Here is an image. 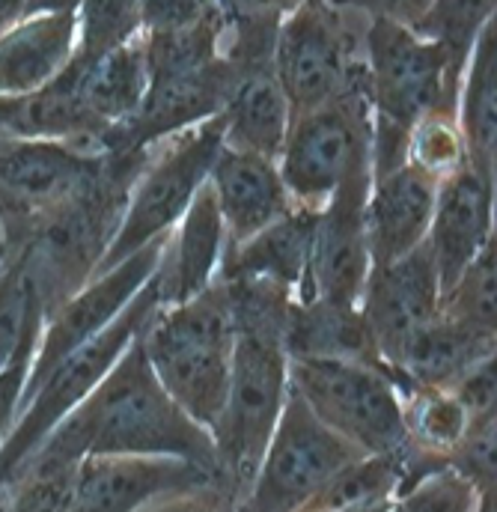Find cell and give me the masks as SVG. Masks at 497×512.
Instances as JSON below:
<instances>
[{"label":"cell","mask_w":497,"mask_h":512,"mask_svg":"<svg viewBox=\"0 0 497 512\" xmlns=\"http://www.w3.org/2000/svg\"><path fill=\"white\" fill-rule=\"evenodd\" d=\"M221 280V277H218ZM236 322L230 387L212 423L224 510H242L265 444L289 390V355L283 349L292 292L271 280H224Z\"/></svg>","instance_id":"6da1fadb"},{"label":"cell","mask_w":497,"mask_h":512,"mask_svg":"<svg viewBox=\"0 0 497 512\" xmlns=\"http://www.w3.org/2000/svg\"><path fill=\"white\" fill-rule=\"evenodd\" d=\"M96 453H170L200 462L218 474L212 432L188 417L158 382L146 361L140 334L131 340L114 370L48 432L18 471L78 468L84 456Z\"/></svg>","instance_id":"7a4b0ae2"},{"label":"cell","mask_w":497,"mask_h":512,"mask_svg":"<svg viewBox=\"0 0 497 512\" xmlns=\"http://www.w3.org/2000/svg\"><path fill=\"white\" fill-rule=\"evenodd\" d=\"M149 152L152 149L114 152L96 185L27 224L0 233L6 254L21 256L45 319L93 280L123 224L131 185L146 167Z\"/></svg>","instance_id":"3957f363"},{"label":"cell","mask_w":497,"mask_h":512,"mask_svg":"<svg viewBox=\"0 0 497 512\" xmlns=\"http://www.w3.org/2000/svg\"><path fill=\"white\" fill-rule=\"evenodd\" d=\"M140 343L152 373L176 405L212 429L227 399L236 346L224 280L215 277L212 286L182 304H161L143 325Z\"/></svg>","instance_id":"277c9868"},{"label":"cell","mask_w":497,"mask_h":512,"mask_svg":"<svg viewBox=\"0 0 497 512\" xmlns=\"http://www.w3.org/2000/svg\"><path fill=\"white\" fill-rule=\"evenodd\" d=\"M364 63L373 105V176H381L405 161L414 123L438 105L456 111L459 93L450 87L447 51L387 18H367Z\"/></svg>","instance_id":"5b68a950"},{"label":"cell","mask_w":497,"mask_h":512,"mask_svg":"<svg viewBox=\"0 0 497 512\" xmlns=\"http://www.w3.org/2000/svg\"><path fill=\"white\" fill-rule=\"evenodd\" d=\"M274 161L292 206L310 212H322L352 176L373 173V105L367 93V69L340 96L289 117Z\"/></svg>","instance_id":"8992f818"},{"label":"cell","mask_w":497,"mask_h":512,"mask_svg":"<svg viewBox=\"0 0 497 512\" xmlns=\"http://www.w3.org/2000/svg\"><path fill=\"white\" fill-rule=\"evenodd\" d=\"M158 307H161V286H158V268H155L149 283L125 304L123 313L105 331H99L96 337L81 343L75 352H69L27 396L12 432L0 444V495L6 483L12 480V474L48 438V432L114 370V364L123 358L131 340L143 331V325Z\"/></svg>","instance_id":"52a82bcc"},{"label":"cell","mask_w":497,"mask_h":512,"mask_svg":"<svg viewBox=\"0 0 497 512\" xmlns=\"http://www.w3.org/2000/svg\"><path fill=\"white\" fill-rule=\"evenodd\" d=\"M221 146H224V117L221 114L161 140L158 152L152 146L146 167L140 170V176L131 185L123 224H120L105 259L99 262L96 274L111 271L114 265L137 254L149 242L167 236L179 224V218L191 206L194 194L209 182V173H212V164H215Z\"/></svg>","instance_id":"ba28073f"},{"label":"cell","mask_w":497,"mask_h":512,"mask_svg":"<svg viewBox=\"0 0 497 512\" xmlns=\"http://www.w3.org/2000/svg\"><path fill=\"white\" fill-rule=\"evenodd\" d=\"M274 69L292 117L340 96L367 69L352 9L334 0H304L283 15L274 36Z\"/></svg>","instance_id":"9c48e42d"},{"label":"cell","mask_w":497,"mask_h":512,"mask_svg":"<svg viewBox=\"0 0 497 512\" xmlns=\"http://www.w3.org/2000/svg\"><path fill=\"white\" fill-rule=\"evenodd\" d=\"M289 384L313 414L364 453L405 444L402 393L390 373L361 361L289 358Z\"/></svg>","instance_id":"30bf717a"},{"label":"cell","mask_w":497,"mask_h":512,"mask_svg":"<svg viewBox=\"0 0 497 512\" xmlns=\"http://www.w3.org/2000/svg\"><path fill=\"white\" fill-rule=\"evenodd\" d=\"M361 453L364 450L325 426L289 384L283 411L265 444L242 510L301 512L340 468Z\"/></svg>","instance_id":"8fae6325"},{"label":"cell","mask_w":497,"mask_h":512,"mask_svg":"<svg viewBox=\"0 0 497 512\" xmlns=\"http://www.w3.org/2000/svg\"><path fill=\"white\" fill-rule=\"evenodd\" d=\"M158 501H209L224 510L218 474L170 453H96L75 471L72 512H134Z\"/></svg>","instance_id":"7c38bea8"},{"label":"cell","mask_w":497,"mask_h":512,"mask_svg":"<svg viewBox=\"0 0 497 512\" xmlns=\"http://www.w3.org/2000/svg\"><path fill=\"white\" fill-rule=\"evenodd\" d=\"M114 152H90L60 140H15L0 146V233L57 209L102 179Z\"/></svg>","instance_id":"4fadbf2b"},{"label":"cell","mask_w":497,"mask_h":512,"mask_svg":"<svg viewBox=\"0 0 497 512\" xmlns=\"http://www.w3.org/2000/svg\"><path fill=\"white\" fill-rule=\"evenodd\" d=\"M167 236L149 242L146 248H140L137 254L123 259L111 271L96 274L84 289H78L60 310H54L45 319L39 349L33 358V370H30V379H27L24 396H21V408H24L27 396L69 352H75L81 343H87L90 337L105 331L123 313L125 304L149 283V277L155 274V268L161 262Z\"/></svg>","instance_id":"5bb4252c"},{"label":"cell","mask_w":497,"mask_h":512,"mask_svg":"<svg viewBox=\"0 0 497 512\" xmlns=\"http://www.w3.org/2000/svg\"><path fill=\"white\" fill-rule=\"evenodd\" d=\"M370 185H373V173L352 176L334 194V200L319 212L307 283L301 295L292 301L325 298L337 304H361L364 283L373 265L367 248Z\"/></svg>","instance_id":"9a60e30c"},{"label":"cell","mask_w":497,"mask_h":512,"mask_svg":"<svg viewBox=\"0 0 497 512\" xmlns=\"http://www.w3.org/2000/svg\"><path fill=\"white\" fill-rule=\"evenodd\" d=\"M438 307L441 283L426 242L393 262L370 268L361 295V313L367 319L375 352L390 373L402 346L414 331L438 316Z\"/></svg>","instance_id":"2e32d148"},{"label":"cell","mask_w":497,"mask_h":512,"mask_svg":"<svg viewBox=\"0 0 497 512\" xmlns=\"http://www.w3.org/2000/svg\"><path fill=\"white\" fill-rule=\"evenodd\" d=\"M495 236V182L471 164H462L438 182L426 233L441 292Z\"/></svg>","instance_id":"e0dca14e"},{"label":"cell","mask_w":497,"mask_h":512,"mask_svg":"<svg viewBox=\"0 0 497 512\" xmlns=\"http://www.w3.org/2000/svg\"><path fill=\"white\" fill-rule=\"evenodd\" d=\"M435 191L438 179L408 161L373 176L367 194V248L373 265L393 262L426 242Z\"/></svg>","instance_id":"ac0fdd59"},{"label":"cell","mask_w":497,"mask_h":512,"mask_svg":"<svg viewBox=\"0 0 497 512\" xmlns=\"http://www.w3.org/2000/svg\"><path fill=\"white\" fill-rule=\"evenodd\" d=\"M209 185L227 227V242H245L292 209L277 161L259 152L221 146Z\"/></svg>","instance_id":"d6986e66"},{"label":"cell","mask_w":497,"mask_h":512,"mask_svg":"<svg viewBox=\"0 0 497 512\" xmlns=\"http://www.w3.org/2000/svg\"><path fill=\"white\" fill-rule=\"evenodd\" d=\"M224 248H227V227L215 191L206 182L167 236L164 254L158 262L161 304L164 307L182 304L200 295L206 286H212L224 259Z\"/></svg>","instance_id":"ffe728a7"},{"label":"cell","mask_w":497,"mask_h":512,"mask_svg":"<svg viewBox=\"0 0 497 512\" xmlns=\"http://www.w3.org/2000/svg\"><path fill=\"white\" fill-rule=\"evenodd\" d=\"M316 218L319 212L292 206L286 215L262 227L245 242H227L224 259L218 268L221 280H271L292 292V298L301 295L310 271L313 254V236H316Z\"/></svg>","instance_id":"44dd1931"},{"label":"cell","mask_w":497,"mask_h":512,"mask_svg":"<svg viewBox=\"0 0 497 512\" xmlns=\"http://www.w3.org/2000/svg\"><path fill=\"white\" fill-rule=\"evenodd\" d=\"M75 12L21 15L0 33V96H27L54 81L75 51Z\"/></svg>","instance_id":"7402d4cb"},{"label":"cell","mask_w":497,"mask_h":512,"mask_svg":"<svg viewBox=\"0 0 497 512\" xmlns=\"http://www.w3.org/2000/svg\"><path fill=\"white\" fill-rule=\"evenodd\" d=\"M283 349L289 358L361 361V364H373L384 373H390L387 364L375 352L361 304H337L325 298L292 301L286 313V328H283Z\"/></svg>","instance_id":"603a6c76"},{"label":"cell","mask_w":497,"mask_h":512,"mask_svg":"<svg viewBox=\"0 0 497 512\" xmlns=\"http://www.w3.org/2000/svg\"><path fill=\"white\" fill-rule=\"evenodd\" d=\"M492 355H497V334L471 331L438 313L402 346L399 358L393 361V376L399 393L408 384L450 390L474 364Z\"/></svg>","instance_id":"cb8c5ba5"},{"label":"cell","mask_w":497,"mask_h":512,"mask_svg":"<svg viewBox=\"0 0 497 512\" xmlns=\"http://www.w3.org/2000/svg\"><path fill=\"white\" fill-rule=\"evenodd\" d=\"M63 72L72 81L87 117L102 134L99 137V152H102V140L114 128L125 126L143 102V93H146L143 45L140 39H134L93 63L69 60Z\"/></svg>","instance_id":"d4e9b609"},{"label":"cell","mask_w":497,"mask_h":512,"mask_svg":"<svg viewBox=\"0 0 497 512\" xmlns=\"http://www.w3.org/2000/svg\"><path fill=\"white\" fill-rule=\"evenodd\" d=\"M456 120L465 137L468 164L495 182L497 167V21H489L474 42L468 57L459 99H456Z\"/></svg>","instance_id":"484cf974"},{"label":"cell","mask_w":497,"mask_h":512,"mask_svg":"<svg viewBox=\"0 0 497 512\" xmlns=\"http://www.w3.org/2000/svg\"><path fill=\"white\" fill-rule=\"evenodd\" d=\"M402 486L399 456L361 453L340 468L301 512H390Z\"/></svg>","instance_id":"4316f807"},{"label":"cell","mask_w":497,"mask_h":512,"mask_svg":"<svg viewBox=\"0 0 497 512\" xmlns=\"http://www.w3.org/2000/svg\"><path fill=\"white\" fill-rule=\"evenodd\" d=\"M497 0H432L423 18L411 27L414 33L438 42L450 60V87L459 93L468 57L477 36L489 21H495Z\"/></svg>","instance_id":"83f0119b"},{"label":"cell","mask_w":497,"mask_h":512,"mask_svg":"<svg viewBox=\"0 0 497 512\" xmlns=\"http://www.w3.org/2000/svg\"><path fill=\"white\" fill-rule=\"evenodd\" d=\"M402 417H405V441L450 453L468 429V411L447 387L408 384L402 390Z\"/></svg>","instance_id":"f1b7e54d"},{"label":"cell","mask_w":497,"mask_h":512,"mask_svg":"<svg viewBox=\"0 0 497 512\" xmlns=\"http://www.w3.org/2000/svg\"><path fill=\"white\" fill-rule=\"evenodd\" d=\"M438 313L471 331L497 334V236L441 292Z\"/></svg>","instance_id":"f546056e"},{"label":"cell","mask_w":497,"mask_h":512,"mask_svg":"<svg viewBox=\"0 0 497 512\" xmlns=\"http://www.w3.org/2000/svg\"><path fill=\"white\" fill-rule=\"evenodd\" d=\"M75 51L72 60L93 63L128 42L140 39L137 0H81L75 9Z\"/></svg>","instance_id":"4dcf8cb0"},{"label":"cell","mask_w":497,"mask_h":512,"mask_svg":"<svg viewBox=\"0 0 497 512\" xmlns=\"http://www.w3.org/2000/svg\"><path fill=\"white\" fill-rule=\"evenodd\" d=\"M405 161L429 173L438 182L450 176L453 170H459L462 164H468V149H465V137L456 120V111L444 105L426 111L408 131Z\"/></svg>","instance_id":"1f68e13d"},{"label":"cell","mask_w":497,"mask_h":512,"mask_svg":"<svg viewBox=\"0 0 497 512\" xmlns=\"http://www.w3.org/2000/svg\"><path fill=\"white\" fill-rule=\"evenodd\" d=\"M33 322H45V310L30 286L21 256L6 254L0 265V367L12 358Z\"/></svg>","instance_id":"d6a6232c"},{"label":"cell","mask_w":497,"mask_h":512,"mask_svg":"<svg viewBox=\"0 0 497 512\" xmlns=\"http://www.w3.org/2000/svg\"><path fill=\"white\" fill-rule=\"evenodd\" d=\"M497 411L468 420L465 435L447 453V462L480 492L483 510H495L497 498Z\"/></svg>","instance_id":"836d02e7"},{"label":"cell","mask_w":497,"mask_h":512,"mask_svg":"<svg viewBox=\"0 0 497 512\" xmlns=\"http://www.w3.org/2000/svg\"><path fill=\"white\" fill-rule=\"evenodd\" d=\"M396 512H477L483 510L480 492L453 468L444 465L429 471L417 483H411L399 501L393 504Z\"/></svg>","instance_id":"e575fe53"},{"label":"cell","mask_w":497,"mask_h":512,"mask_svg":"<svg viewBox=\"0 0 497 512\" xmlns=\"http://www.w3.org/2000/svg\"><path fill=\"white\" fill-rule=\"evenodd\" d=\"M45 322H33L27 328V334L21 337L18 349L12 352V358L0 367V444L6 441V435L12 432L18 414H21V396L33 370V358L39 349V337H42Z\"/></svg>","instance_id":"d590c367"},{"label":"cell","mask_w":497,"mask_h":512,"mask_svg":"<svg viewBox=\"0 0 497 512\" xmlns=\"http://www.w3.org/2000/svg\"><path fill=\"white\" fill-rule=\"evenodd\" d=\"M140 6V33L179 30L203 21L221 3L218 0H137Z\"/></svg>","instance_id":"8d00e7d4"},{"label":"cell","mask_w":497,"mask_h":512,"mask_svg":"<svg viewBox=\"0 0 497 512\" xmlns=\"http://www.w3.org/2000/svg\"><path fill=\"white\" fill-rule=\"evenodd\" d=\"M495 358H483L480 364H474L459 382L450 390L456 393V399L465 405L468 417H480V414H492L497 399V382H495Z\"/></svg>","instance_id":"74e56055"},{"label":"cell","mask_w":497,"mask_h":512,"mask_svg":"<svg viewBox=\"0 0 497 512\" xmlns=\"http://www.w3.org/2000/svg\"><path fill=\"white\" fill-rule=\"evenodd\" d=\"M352 12H361L367 18H387L405 27H414L423 12L432 6V0H334Z\"/></svg>","instance_id":"f35d334b"},{"label":"cell","mask_w":497,"mask_h":512,"mask_svg":"<svg viewBox=\"0 0 497 512\" xmlns=\"http://www.w3.org/2000/svg\"><path fill=\"white\" fill-rule=\"evenodd\" d=\"M227 21L230 18H271V21H280L283 15H289L295 6H301L304 0H218Z\"/></svg>","instance_id":"ab89813d"},{"label":"cell","mask_w":497,"mask_h":512,"mask_svg":"<svg viewBox=\"0 0 497 512\" xmlns=\"http://www.w3.org/2000/svg\"><path fill=\"white\" fill-rule=\"evenodd\" d=\"M27 0H0V33L9 30L21 15H24Z\"/></svg>","instance_id":"60d3db41"},{"label":"cell","mask_w":497,"mask_h":512,"mask_svg":"<svg viewBox=\"0 0 497 512\" xmlns=\"http://www.w3.org/2000/svg\"><path fill=\"white\" fill-rule=\"evenodd\" d=\"M3 259H6V242H3V236H0V265H3Z\"/></svg>","instance_id":"b9f144b4"},{"label":"cell","mask_w":497,"mask_h":512,"mask_svg":"<svg viewBox=\"0 0 497 512\" xmlns=\"http://www.w3.org/2000/svg\"><path fill=\"white\" fill-rule=\"evenodd\" d=\"M6 140H9V137H3V134H0V146H3V143H6Z\"/></svg>","instance_id":"7bdbcfd3"}]
</instances>
